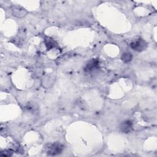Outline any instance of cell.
Here are the masks:
<instances>
[{
    "label": "cell",
    "instance_id": "ba28073f",
    "mask_svg": "<svg viewBox=\"0 0 157 157\" xmlns=\"http://www.w3.org/2000/svg\"><path fill=\"white\" fill-rule=\"evenodd\" d=\"M13 151L11 150H6L4 151H1L0 155L2 156H10L12 155Z\"/></svg>",
    "mask_w": 157,
    "mask_h": 157
},
{
    "label": "cell",
    "instance_id": "3957f363",
    "mask_svg": "<svg viewBox=\"0 0 157 157\" xmlns=\"http://www.w3.org/2000/svg\"><path fill=\"white\" fill-rule=\"evenodd\" d=\"M12 10L13 15L18 18L23 17L27 13V11L26 10V9L19 6H13Z\"/></svg>",
    "mask_w": 157,
    "mask_h": 157
},
{
    "label": "cell",
    "instance_id": "6da1fadb",
    "mask_svg": "<svg viewBox=\"0 0 157 157\" xmlns=\"http://www.w3.org/2000/svg\"><path fill=\"white\" fill-rule=\"evenodd\" d=\"M63 149V145L58 142H56L48 145V147H47V153L48 155L55 156L61 153Z\"/></svg>",
    "mask_w": 157,
    "mask_h": 157
},
{
    "label": "cell",
    "instance_id": "5b68a950",
    "mask_svg": "<svg viewBox=\"0 0 157 157\" xmlns=\"http://www.w3.org/2000/svg\"><path fill=\"white\" fill-rule=\"evenodd\" d=\"M120 128L121 132L128 133L132 129V122L131 120H126L121 124Z\"/></svg>",
    "mask_w": 157,
    "mask_h": 157
},
{
    "label": "cell",
    "instance_id": "277c9868",
    "mask_svg": "<svg viewBox=\"0 0 157 157\" xmlns=\"http://www.w3.org/2000/svg\"><path fill=\"white\" fill-rule=\"evenodd\" d=\"M99 66V60L98 59H92L89 61L84 67L85 72H90L96 69Z\"/></svg>",
    "mask_w": 157,
    "mask_h": 157
},
{
    "label": "cell",
    "instance_id": "8992f818",
    "mask_svg": "<svg viewBox=\"0 0 157 157\" xmlns=\"http://www.w3.org/2000/svg\"><path fill=\"white\" fill-rule=\"evenodd\" d=\"M44 42L47 50H51L57 45V43L56 42V41L49 37H46L45 38Z\"/></svg>",
    "mask_w": 157,
    "mask_h": 157
},
{
    "label": "cell",
    "instance_id": "52a82bcc",
    "mask_svg": "<svg viewBox=\"0 0 157 157\" xmlns=\"http://www.w3.org/2000/svg\"><path fill=\"white\" fill-rule=\"evenodd\" d=\"M132 59V55L130 52H124L121 56V59L124 63H128Z\"/></svg>",
    "mask_w": 157,
    "mask_h": 157
},
{
    "label": "cell",
    "instance_id": "7a4b0ae2",
    "mask_svg": "<svg viewBox=\"0 0 157 157\" xmlns=\"http://www.w3.org/2000/svg\"><path fill=\"white\" fill-rule=\"evenodd\" d=\"M147 42L142 39H136L130 44L131 48L136 52H142L147 48Z\"/></svg>",
    "mask_w": 157,
    "mask_h": 157
}]
</instances>
